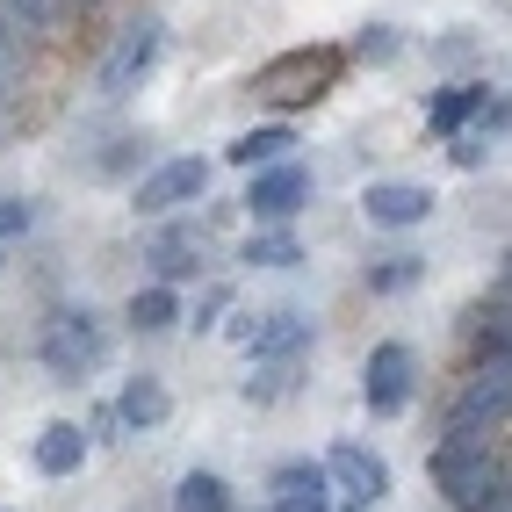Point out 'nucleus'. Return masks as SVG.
I'll return each instance as SVG.
<instances>
[{"mask_svg":"<svg viewBox=\"0 0 512 512\" xmlns=\"http://www.w3.org/2000/svg\"><path fill=\"white\" fill-rule=\"evenodd\" d=\"M512 419V361L484 354L469 368V383L448 397V412H440V440H484Z\"/></svg>","mask_w":512,"mask_h":512,"instance_id":"obj_1","label":"nucleus"},{"mask_svg":"<svg viewBox=\"0 0 512 512\" xmlns=\"http://www.w3.org/2000/svg\"><path fill=\"white\" fill-rule=\"evenodd\" d=\"M37 361L51 368V383H87V375L109 361V332L94 325V311H51L44 332H37Z\"/></svg>","mask_w":512,"mask_h":512,"instance_id":"obj_2","label":"nucleus"},{"mask_svg":"<svg viewBox=\"0 0 512 512\" xmlns=\"http://www.w3.org/2000/svg\"><path fill=\"white\" fill-rule=\"evenodd\" d=\"M433 484H440V498L455 512H476L505 484V469L491 455V440H433Z\"/></svg>","mask_w":512,"mask_h":512,"instance_id":"obj_3","label":"nucleus"},{"mask_svg":"<svg viewBox=\"0 0 512 512\" xmlns=\"http://www.w3.org/2000/svg\"><path fill=\"white\" fill-rule=\"evenodd\" d=\"M159 44H166V29H159V15H130L123 29H116V44H109V58H101V73H94V87L109 94V101H123L130 87H138L152 65H159Z\"/></svg>","mask_w":512,"mask_h":512,"instance_id":"obj_4","label":"nucleus"},{"mask_svg":"<svg viewBox=\"0 0 512 512\" xmlns=\"http://www.w3.org/2000/svg\"><path fill=\"white\" fill-rule=\"evenodd\" d=\"M202 195H210V159H159L152 174L130 188V210L138 217H174Z\"/></svg>","mask_w":512,"mask_h":512,"instance_id":"obj_5","label":"nucleus"},{"mask_svg":"<svg viewBox=\"0 0 512 512\" xmlns=\"http://www.w3.org/2000/svg\"><path fill=\"white\" fill-rule=\"evenodd\" d=\"M311 311H289V303H275V311H246L231 325V339L246 347L253 361H296L303 347H311Z\"/></svg>","mask_w":512,"mask_h":512,"instance_id":"obj_6","label":"nucleus"},{"mask_svg":"<svg viewBox=\"0 0 512 512\" xmlns=\"http://www.w3.org/2000/svg\"><path fill=\"white\" fill-rule=\"evenodd\" d=\"M419 361H412V347H404V339H383V347H368V361H361V397H368V412H404V404H412V375Z\"/></svg>","mask_w":512,"mask_h":512,"instance_id":"obj_7","label":"nucleus"},{"mask_svg":"<svg viewBox=\"0 0 512 512\" xmlns=\"http://www.w3.org/2000/svg\"><path fill=\"white\" fill-rule=\"evenodd\" d=\"M303 202H311V174H303L296 159H275V166H253V181H246V210L260 224H289Z\"/></svg>","mask_w":512,"mask_h":512,"instance_id":"obj_8","label":"nucleus"},{"mask_svg":"<svg viewBox=\"0 0 512 512\" xmlns=\"http://www.w3.org/2000/svg\"><path fill=\"white\" fill-rule=\"evenodd\" d=\"M339 51H296V58H275L260 73V94H275V101H318L332 80H339Z\"/></svg>","mask_w":512,"mask_h":512,"instance_id":"obj_9","label":"nucleus"},{"mask_svg":"<svg viewBox=\"0 0 512 512\" xmlns=\"http://www.w3.org/2000/svg\"><path fill=\"white\" fill-rule=\"evenodd\" d=\"M361 217L383 224V231H412L433 217V188L426 181H368L361 188Z\"/></svg>","mask_w":512,"mask_h":512,"instance_id":"obj_10","label":"nucleus"},{"mask_svg":"<svg viewBox=\"0 0 512 512\" xmlns=\"http://www.w3.org/2000/svg\"><path fill=\"white\" fill-rule=\"evenodd\" d=\"M325 469H332V484L347 491L354 505H375V498H390V462L375 455V448H361V440H332Z\"/></svg>","mask_w":512,"mask_h":512,"instance_id":"obj_11","label":"nucleus"},{"mask_svg":"<svg viewBox=\"0 0 512 512\" xmlns=\"http://www.w3.org/2000/svg\"><path fill=\"white\" fill-rule=\"evenodd\" d=\"M87 448H94V440H87L80 419H51V426L37 433V448H29V455H37L44 476H73V469L87 462Z\"/></svg>","mask_w":512,"mask_h":512,"instance_id":"obj_12","label":"nucleus"},{"mask_svg":"<svg viewBox=\"0 0 512 512\" xmlns=\"http://www.w3.org/2000/svg\"><path fill=\"white\" fill-rule=\"evenodd\" d=\"M166 412H174V397H166V383H159V375H130V383H123V397H116V419H123L130 433H152V426H166Z\"/></svg>","mask_w":512,"mask_h":512,"instance_id":"obj_13","label":"nucleus"},{"mask_svg":"<svg viewBox=\"0 0 512 512\" xmlns=\"http://www.w3.org/2000/svg\"><path fill=\"white\" fill-rule=\"evenodd\" d=\"M289 145H296V130L289 123H260V130H246V138H231V166H275V159H289Z\"/></svg>","mask_w":512,"mask_h":512,"instance_id":"obj_14","label":"nucleus"},{"mask_svg":"<svg viewBox=\"0 0 512 512\" xmlns=\"http://www.w3.org/2000/svg\"><path fill=\"white\" fill-rule=\"evenodd\" d=\"M130 325H138V332H174V325H181V296H174V282H152V289L130 296Z\"/></svg>","mask_w":512,"mask_h":512,"instance_id":"obj_15","label":"nucleus"},{"mask_svg":"<svg viewBox=\"0 0 512 512\" xmlns=\"http://www.w3.org/2000/svg\"><path fill=\"white\" fill-rule=\"evenodd\" d=\"M174 512H231V484L210 469H188L174 484Z\"/></svg>","mask_w":512,"mask_h":512,"instance_id":"obj_16","label":"nucleus"},{"mask_svg":"<svg viewBox=\"0 0 512 512\" xmlns=\"http://www.w3.org/2000/svg\"><path fill=\"white\" fill-rule=\"evenodd\" d=\"M238 260H246V267H296L303 260V246H296V231H253L246 238V246H238Z\"/></svg>","mask_w":512,"mask_h":512,"instance_id":"obj_17","label":"nucleus"},{"mask_svg":"<svg viewBox=\"0 0 512 512\" xmlns=\"http://www.w3.org/2000/svg\"><path fill=\"white\" fill-rule=\"evenodd\" d=\"M29 80V51H22V22L0 15V101H15Z\"/></svg>","mask_w":512,"mask_h":512,"instance_id":"obj_18","label":"nucleus"},{"mask_svg":"<svg viewBox=\"0 0 512 512\" xmlns=\"http://www.w3.org/2000/svg\"><path fill=\"white\" fill-rule=\"evenodd\" d=\"M484 109V87H455V94H433V109H426V123L440 130V138H455V130Z\"/></svg>","mask_w":512,"mask_h":512,"instance_id":"obj_19","label":"nucleus"},{"mask_svg":"<svg viewBox=\"0 0 512 512\" xmlns=\"http://www.w3.org/2000/svg\"><path fill=\"white\" fill-rule=\"evenodd\" d=\"M296 491H332V469L325 462H282L275 469V498H296Z\"/></svg>","mask_w":512,"mask_h":512,"instance_id":"obj_20","label":"nucleus"},{"mask_svg":"<svg viewBox=\"0 0 512 512\" xmlns=\"http://www.w3.org/2000/svg\"><path fill=\"white\" fill-rule=\"evenodd\" d=\"M152 260H159V275H166V282L195 275V238H188V231H166L159 246H152Z\"/></svg>","mask_w":512,"mask_h":512,"instance_id":"obj_21","label":"nucleus"},{"mask_svg":"<svg viewBox=\"0 0 512 512\" xmlns=\"http://www.w3.org/2000/svg\"><path fill=\"white\" fill-rule=\"evenodd\" d=\"M419 275H426V260H412V253H390L383 267H368V289H383V296H390V289H412Z\"/></svg>","mask_w":512,"mask_h":512,"instance_id":"obj_22","label":"nucleus"},{"mask_svg":"<svg viewBox=\"0 0 512 512\" xmlns=\"http://www.w3.org/2000/svg\"><path fill=\"white\" fill-rule=\"evenodd\" d=\"M476 347L512 361V311H476Z\"/></svg>","mask_w":512,"mask_h":512,"instance_id":"obj_23","label":"nucleus"},{"mask_svg":"<svg viewBox=\"0 0 512 512\" xmlns=\"http://www.w3.org/2000/svg\"><path fill=\"white\" fill-rule=\"evenodd\" d=\"M29 224H37V202H29V195H0V246L22 238Z\"/></svg>","mask_w":512,"mask_h":512,"instance_id":"obj_24","label":"nucleus"},{"mask_svg":"<svg viewBox=\"0 0 512 512\" xmlns=\"http://www.w3.org/2000/svg\"><path fill=\"white\" fill-rule=\"evenodd\" d=\"M0 15H8V22H22V29H51L58 0H0Z\"/></svg>","mask_w":512,"mask_h":512,"instance_id":"obj_25","label":"nucleus"},{"mask_svg":"<svg viewBox=\"0 0 512 512\" xmlns=\"http://www.w3.org/2000/svg\"><path fill=\"white\" fill-rule=\"evenodd\" d=\"M267 512H332V491H296V498H275Z\"/></svg>","mask_w":512,"mask_h":512,"instance_id":"obj_26","label":"nucleus"},{"mask_svg":"<svg viewBox=\"0 0 512 512\" xmlns=\"http://www.w3.org/2000/svg\"><path fill=\"white\" fill-rule=\"evenodd\" d=\"M224 303H231V289H210V296L195 303V325H217V311H224Z\"/></svg>","mask_w":512,"mask_h":512,"instance_id":"obj_27","label":"nucleus"},{"mask_svg":"<svg viewBox=\"0 0 512 512\" xmlns=\"http://www.w3.org/2000/svg\"><path fill=\"white\" fill-rule=\"evenodd\" d=\"M354 51H361V58H390V51H397V37H390V29H375V37H361Z\"/></svg>","mask_w":512,"mask_h":512,"instance_id":"obj_28","label":"nucleus"},{"mask_svg":"<svg viewBox=\"0 0 512 512\" xmlns=\"http://www.w3.org/2000/svg\"><path fill=\"white\" fill-rule=\"evenodd\" d=\"M476 512H512V484H498V491H491L484 505H476Z\"/></svg>","mask_w":512,"mask_h":512,"instance_id":"obj_29","label":"nucleus"},{"mask_svg":"<svg viewBox=\"0 0 512 512\" xmlns=\"http://www.w3.org/2000/svg\"><path fill=\"white\" fill-rule=\"evenodd\" d=\"M347 512H361V505H347Z\"/></svg>","mask_w":512,"mask_h":512,"instance_id":"obj_30","label":"nucleus"}]
</instances>
